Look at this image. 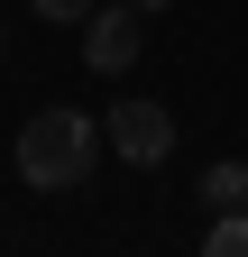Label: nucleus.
Instances as JSON below:
<instances>
[{"instance_id":"f257e3e1","label":"nucleus","mask_w":248,"mask_h":257,"mask_svg":"<svg viewBox=\"0 0 248 257\" xmlns=\"http://www.w3.org/2000/svg\"><path fill=\"white\" fill-rule=\"evenodd\" d=\"M110 138H101V119L92 110H74V101H46L37 119L19 128V175H28V193H74L83 175H92V156H101Z\"/></svg>"},{"instance_id":"f03ea898","label":"nucleus","mask_w":248,"mask_h":257,"mask_svg":"<svg viewBox=\"0 0 248 257\" xmlns=\"http://www.w3.org/2000/svg\"><path fill=\"white\" fill-rule=\"evenodd\" d=\"M101 138H110L119 166H166V147H175V110H166V101H119V110H101Z\"/></svg>"},{"instance_id":"7ed1b4c3","label":"nucleus","mask_w":248,"mask_h":257,"mask_svg":"<svg viewBox=\"0 0 248 257\" xmlns=\"http://www.w3.org/2000/svg\"><path fill=\"white\" fill-rule=\"evenodd\" d=\"M138 0H101V10H92L83 19V64H92V74H129V64L147 55V37H138Z\"/></svg>"},{"instance_id":"20e7f679","label":"nucleus","mask_w":248,"mask_h":257,"mask_svg":"<svg viewBox=\"0 0 248 257\" xmlns=\"http://www.w3.org/2000/svg\"><path fill=\"white\" fill-rule=\"evenodd\" d=\"M202 202L211 211H248V166H239V156H221V166L202 175Z\"/></svg>"},{"instance_id":"39448f33","label":"nucleus","mask_w":248,"mask_h":257,"mask_svg":"<svg viewBox=\"0 0 248 257\" xmlns=\"http://www.w3.org/2000/svg\"><path fill=\"white\" fill-rule=\"evenodd\" d=\"M211 257H248V211H211Z\"/></svg>"},{"instance_id":"423d86ee","label":"nucleus","mask_w":248,"mask_h":257,"mask_svg":"<svg viewBox=\"0 0 248 257\" xmlns=\"http://www.w3.org/2000/svg\"><path fill=\"white\" fill-rule=\"evenodd\" d=\"M28 10H37V19H55V28H83L101 0H28Z\"/></svg>"},{"instance_id":"0eeeda50","label":"nucleus","mask_w":248,"mask_h":257,"mask_svg":"<svg viewBox=\"0 0 248 257\" xmlns=\"http://www.w3.org/2000/svg\"><path fill=\"white\" fill-rule=\"evenodd\" d=\"M138 10H175V0H138Z\"/></svg>"}]
</instances>
